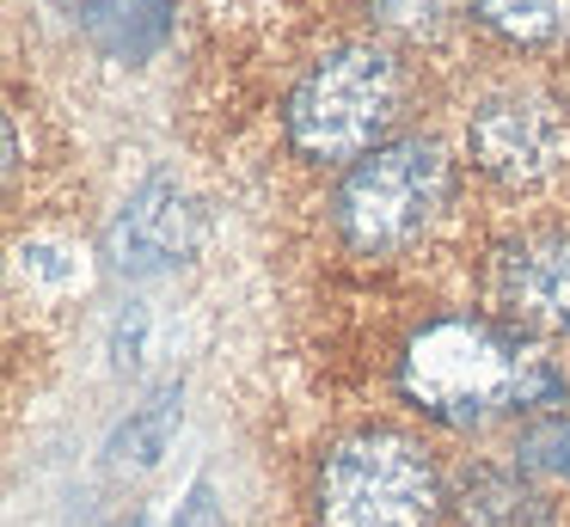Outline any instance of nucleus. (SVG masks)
<instances>
[{
  "instance_id": "obj_1",
  "label": "nucleus",
  "mask_w": 570,
  "mask_h": 527,
  "mask_svg": "<svg viewBox=\"0 0 570 527\" xmlns=\"http://www.w3.org/2000/svg\"><path fill=\"white\" fill-rule=\"evenodd\" d=\"M399 392L442 429H491L503 417L558 411L570 380L528 331L484 313H435L399 350Z\"/></svg>"
},
{
  "instance_id": "obj_2",
  "label": "nucleus",
  "mask_w": 570,
  "mask_h": 527,
  "mask_svg": "<svg viewBox=\"0 0 570 527\" xmlns=\"http://www.w3.org/2000/svg\"><path fill=\"white\" fill-rule=\"evenodd\" d=\"M405 61L386 43H337L320 61H307L283 98V141L307 166H356L374 147L393 141L405 117Z\"/></svg>"
},
{
  "instance_id": "obj_3",
  "label": "nucleus",
  "mask_w": 570,
  "mask_h": 527,
  "mask_svg": "<svg viewBox=\"0 0 570 527\" xmlns=\"http://www.w3.org/2000/svg\"><path fill=\"white\" fill-rule=\"evenodd\" d=\"M448 478L405 429H356L313 472V527H442Z\"/></svg>"
},
{
  "instance_id": "obj_4",
  "label": "nucleus",
  "mask_w": 570,
  "mask_h": 527,
  "mask_svg": "<svg viewBox=\"0 0 570 527\" xmlns=\"http://www.w3.org/2000/svg\"><path fill=\"white\" fill-rule=\"evenodd\" d=\"M454 196V159L435 135H393L337 178L332 227L356 257H399L442 221Z\"/></svg>"
},
{
  "instance_id": "obj_5",
  "label": "nucleus",
  "mask_w": 570,
  "mask_h": 527,
  "mask_svg": "<svg viewBox=\"0 0 570 527\" xmlns=\"http://www.w3.org/2000/svg\"><path fill=\"white\" fill-rule=\"evenodd\" d=\"M466 159L503 191H546L570 172V110L546 86H497L466 110Z\"/></svg>"
},
{
  "instance_id": "obj_6",
  "label": "nucleus",
  "mask_w": 570,
  "mask_h": 527,
  "mask_svg": "<svg viewBox=\"0 0 570 527\" xmlns=\"http://www.w3.org/2000/svg\"><path fill=\"white\" fill-rule=\"evenodd\" d=\"M203 227H209V215H203L197 191L178 172L160 166L105 221V240H99L105 270L117 282H154V276H166V270L190 264L203 252Z\"/></svg>"
},
{
  "instance_id": "obj_7",
  "label": "nucleus",
  "mask_w": 570,
  "mask_h": 527,
  "mask_svg": "<svg viewBox=\"0 0 570 527\" xmlns=\"http://www.w3.org/2000/svg\"><path fill=\"white\" fill-rule=\"evenodd\" d=\"M497 306L528 338H570V227H528L497 245Z\"/></svg>"
},
{
  "instance_id": "obj_8",
  "label": "nucleus",
  "mask_w": 570,
  "mask_h": 527,
  "mask_svg": "<svg viewBox=\"0 0 570 527\" xmlns=\"http://www.w3.org/2000/svg\"><path fill=\"white\" fill-rule=\"evenodd\" d=\"M56 12L87 49L124 68L154 61L178 31V0H56Z\"/></svg>"
},
{
  "instance_id": "obj_9",
  "label": "nucleus",
  "mask_w": 570,
  "mask_h": 527,
  "mask_svg": "<svg viewBox=\"0 0 570 527\" xmlns=\"http://www.w3.org/2000/svg\"><path fill=\"white\" fill-rule=\"evenodd\" d=\"M448 515L454 527H558L540 478L497 460H472L448 478Z\"/></svg>"
},
{
  "instance_id": "obj_10",
  "label": "nucleus",
  "mask_w": 570,
  "mask_h": 527,
  "mask_svg": "<svg viewBox=\"0 0 570 527\" xmlns=\"http://www.w3.org/2000/svg\"><path fill=\"white\" fill-rule=\"evenodd\" d=\"M178 417H185V380H160V387L111 429V441H105L111 472H154L160 453L173 448V436H178Z\"/></svg>"
},
{
  "instance_id": "obj_11",
  "label": "nucleus",
  "mask_w": 570,
  "mask_h": 527,
  "mask_svg": "<svg viewBox=\"0 0 570 527\" xmlns=\"http://www.w3.org/2000/svg\"><path fill=\"white\" fill-rule=\"evenodd\" d=\"M472 19L509 49H546L570 37V0H472Z\"/></svg>"
},
{
  "instance_id": "obj_12",
  "label": "nucleus",
  "mask_w": 570,
  "mask_h": 527,
  "mask_svg": "<svg viewBox=\"0 0 570 527\" xmlns=\"http://www.w3.org/2000/svg\"><path fill=\"white\" fill-rule=\"evenodd\" d=\"M515 466L533 478H552V485H570V411H540L515 429Z\"/></svg>"
},
{
  "instance_id": "obj_13",
  "label": "nucleus",
  "mask_w": 570,
  "mask_h": 527,
  "mask_svg": "<svg viewBox=\"0 0 570 527\" xmlns=\"http://www.w3.org/2000/svg\"><path fill=\"white\" fill-rule=\"evenodd\" d=\"M460 0H368V19L393 37H435Z\"/></svg>"
},
{
  "instance_id": "obj_14",
  "label": "nucleus",
  "mask_w": 570,
  "mask_h": 527,
  "mask_svg": "<svg viewBox=\"0 0 570 527\" xmlns=\"http://www.w3.org/2000/svg\"><path fill=\"white\" fill-rule=\"evenodd\" d=\"M173 527H234V521H227V509H222V497H215L209 478H197V485L185 490V502H178Z\"/></svg>"
},
{
  "instance_id": "obj_15",
  "label": "nucleus",
  "mask_w": 570,
  "mask_h": 527,
  "mask_svg": "<svg viewBox=\"0 0 570 527\" xmlns=\"http://www.w3.org/2000/svg\"><path fill=\"white\" fill-rule=\"evenodd\" d=\"M141 338H148V306L141 301H129V313L117 319V331H111V355H117V368H129V362H141Z\"/></svg>"
},
{
  "instance_id": "obj_16",
  "label": "nucleus",
  "mask_w": 570,
  "mask_h": 527,
  "mask_svg": "<svg viewBox=\"0 0 570 527\" xmlns=\"http://www.w3.org/2000/svg\"><path fill=\"white\" fill-rule=\"evenodd\" d=\"M117 527H148V521H141V515H124V521H117Z\"/></svg>"
}]
</instances>
